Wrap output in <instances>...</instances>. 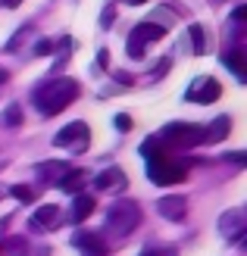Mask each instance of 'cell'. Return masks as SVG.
I'll list each match as a JSON object with an SVG mask.
<instances>
[{
	"label": "cell",
	"mask_w": 247,
	"mask_h": 256,
	"mask_svg": "<svg viewBox=\"0 0 247 256\" xmlns=\"http://www.w3.org/2000/svg\"><path fill=\"white\" fill-rule=\"evenodd\" d=\"M141 156H147V175H150V182L160 184V188L181 184L188 178L185 162H175L169 153H163V147H160L157 138H150L147 144H141Z\"/></svg>",
	"instance_id": "obj_1"
},
{
	"label": "cell",
	"mask_w": 247,
	"mask_h": 256,
	"mask_svg": "<svg viewBox=\"0 0 247 256\" xmlns=\"http://www.w3.org/2000/svg\"><path fill=\"white\" fill-rule=\"evenodd\" d=\"M75 97H79V82L75 78H57V82H47L41 91L35 94V106L50 119V116H57V112L66 110Z\"/></svg>",
	"instance_id": "obj_2"
},
{
	"label": "cell",
	"mask_w": 247,
	"mask_h": 256,
	"mask_svg": "<svg viewBox=\"0 0 247 256\" xmlns=\"http://www.w3.org/2000/svg\"><path fill=\"white\" fill-rule=\"evenodd\" d=\"M141 225V206L135 200H116L107 210V234L113 238H128Z\"/></svg>",
	"instance_id": "obj_3"
},
{
	"label": "cell",
	"mask_w": 247,
	"mask_h": 256,
	"mask_svg": "<svg viewBox=\"0 0 247 256\" xmlns=\"http://www.w3.org/2000/svg\"><path fill=\"white\" fill-rule=\"evenodd\" d=\"M160 147H172V150H191L203 144V128L200 125H191V122H172L163 128V134L157 138Z\"/></svg>",
	"instance_id": "obj_4"
},
{
	"label": "cell",
	"mask_w": 247,
	"mask_h": 256,
	"mask_svg": "<svg viewBox=\"0 0 247 256\" xmlns=\"http://www.w3.org/2000/svg\"><path fill=\"white\" fill-rule=\"evenodd\" d=\"M54 144L57 147H72L75 153L88 150V125L85 122H72L66 128H60V132L54 134Z\"/></svg>",
	"instance_id": "obj_5"
},
{
	"label": "cell",
	"mask_w": 247,
	"mask_h": 256,
	"mask_svg": "<svg viewBox=\"0 0 247 256\" xmlns=\"http://www.w3.org/2000/svg\"><path fill=\"white\" fill-rule=\"evenodd\" d=\"M185 97L191 100V104H216V100L222 97V84H219L216 78H197Z\"/></svg>",
	"instance_id": "obj_6"
},
{
	"label": "cell",
	"mask_w": 247,
	"mask_h": 256,
	"mask_svg": "<svg viewBox=\"0 0 247 256\" xmlns=\"http://www.w3.org/2000/svg\"><path fill=\"white\" fill-rule=\"evenodd\" d=\"M157 210L163 219L169 222H185V216H188V200L181 197V194H169V197H160L157 200Z\"/></svg>",
	"instance_id": "obj_7"
},
{
	"label": "cell",
	"mask_w": 247,
	"mask_h": 256,
	"mask_svg": "<svg viewBox=\"0 0 247 256\" xmlns=\"http://www.w3.org/2000/svg\"><path fill=\"white\" fill-rule=\"evenodd\" d=\"M128 188V178L122 169H116V166H110V169H103L97 178H94V190H125Z\"/></svg>",
	"instance_id": "obj_8"
},
{
	"label": "cell",
	"mask_w": 247,
	"mask_h": 256,
	"mask_svg": "<svg viewBox=\"0 0 247 256\" xmlns=\"http://www.w3.org/2000/svg\"><path fill=\"white\" fill-rule=\"evenodd\" d=\"M244 225H247L244 212L241 210H231V212H225L222 219H219V232H222L225 238H231V240H241L244 238Z\"/></svg>",
	"instance_id": "obj_9"
},
{
	"label": "cell",
	"mask_w": 247,
	"mask_h": 256,
	"mask_svg": "<svg viewBox=\"0 0 247 256\" xmlns=\"http://www.w3.org/2000/svg\"><path fill=\"white\" fill-rule=\"evenodd\" d=\"M163 34H166V28H160V25H153V22H138L135 28H132V38H128V41L147 47V44H153V41H163Z\"/></svg>",
	"instance_id": "obj_10"
},
{
	"label": "cell",
	"mask_w": 247,
	"mask_h": 256,
	"mask_svg": "<svg viewBox=\"0 0 247 256\" xmlns=\"http://www.w3.org/2000/svg\"><path fill=\"white\" fill-rule=\"evenodd\" d=\"M75 247L82 250V256H107V240H103V234H94V232L79 234Z\"/></svg>",
	"instance_id": "obj_11"
},
{
	"label": "cell",
	"mask_w": 247,
	"mask_h": 256,
	"mask_svg": "<svg viewBox=\"0 0 247 256\" xmlns=\"http://www.w3.org/2000/svg\"><path fill=\"white\" fill-rule=\"evenodd\" d=\"M228 132H231V119L219 116V119H213L203 128V144H222V140L228 138Z\"/></svg>",
	"instance_id": "obj_12"
},
{
	"label": "cell",
	"mask_w": 247,
	"mask_h": 256,
	"mask_svg": "<svg viewBox=\"0 0 247 256\" xmlns=\"http://www.w3.org/2000/svg\"><path fill=\"white\" fill-rule=\"evenodd\" d=\"M57 225H60V206H54V203H44V206L35 210L32 228H57Z\"/></svg>",
	"instance_id": "obj_13"
},
{
	"label": "cell",
	"mask_w": 247,
	"mask_h": 256,
	"mask_svg": "<svg viewBox=\"0 0 247 256\" xmlns=\"http://www.w3.org/2000/svg\"><path fill=\"white\" fill-rule=\"evenodd\" d=\"M69 169H72V166L50 160V162H41V169H38V175H41L44 182H54V184H60L63 178H66V172H69Z\"/></svg>",
	"instance_id": "obj_14"
},
{
	"label": "cell",
	"mask_w": 247,
	"mask_h": 256,
	"mask_svg": "<svg viewBox=\"0 0 247 256\" xmlns=\"http://www.w3.org/2000/svg\"><path fill=\"white\" fill-rule=\"evenodd\" d=\"M97 210V203L91 194H75V203H72V222H85L91 212Z\"/></svg>",
	"instance_id": "obj_15"
},
{
	"label": "cell",
	"mask_w": 247,
	"mask_h": 256,
	"mask_svg": "<svg viewBox=\"0 0 247 256\" xmlns=\"http://www.w3.org/2000/svg\"><path fill=\"white\" fill-rule=\"evenodd\" d=\"M225 66L238 75V78H244L247 75V54L244 50H231V54H225Z\"/></svg>",
	"instance_id": "obj_16"
},
{
	"label": "cell",
	"mask_w": 247,
	"mask_h": 256,
	"mask_svg": "<svg viewBox=\"0 0 247 256\" xmlns=\"http://www.w3.org/2000/svg\"><path fill=\"white\" fill-rule=\"evenodd\" d=\"M82 182H85V172H82V169H69L66 178L60 182V188L66 190V194H72V190H79V188H82Z\"/></svg>",
	"instance_id": "obj_17"
},
{
	"label": "cell",
	"mask_w": 247,
	"mask_h": 256,
	"mask_svg": "<svg viewBox=\"0 0 247 256\" xmlns=\"http://www.w3.org/2000/svg\"><path fill=\"white\" fill-rule=\"evenodd\" d=\"M188 34H191V47H194V54H203V50H206V34H203V28H200V25H191Z\"/></svg>",
	"instance_id": "obj_18"
},
{
	"label": "cell",
	"mask_w": 247,
	"mask_h": 256,
	"mask_svg": "<svg viewBox=\"0 0 247 256\" xmlns=\"http://www.w3.org/2000/svg\"><path fill=\"white\" fill-rule=\"evenodd\" d=\"M19 122H22V106H19V104H10V106L4 110V125L16 128Z\"/></svg>",
	"instance_id": "obj_19"
},
{
	"label": "cell",
	"mask_w": 247,
	"mask_h": 256,
	"mask_svg": "<svg viewBox=\"0 0 247 256\" xmlns=\"http://www.w3.org/2000/svg\"><path fill=\"white\" fill-rule=\"evenodd\" d=\"M10 194L16 197L19 203H32V200H35V190H32L29 184H16V188H10Z\"/></svg>",
	"instance_id": "obj_20"
},
{
	"label": "cell",
	"mask_w": 247,
	"mask_h": 256,
	"mask_svg": "<svg viewBox=\"0 0 247 256\" xmlns=\"http://www.w3.org/2000/svg\"><path fill=\"white\" fill-rule=\"evenodd\" d=\"M25 250H29V244H25L22 238H10L7 240V253L10 256H25Z\"/></svg>",
	"instance_id": "obj_21"
},
{
	"label": "cell",
	"mask_w": 247,
	"mask_h": 256,
	"mask_svg": "<svg viewBox=\"0 0 247 256\" xmlns=\"http://www.w3.org/2000/svg\"><path fill=\"white\" fill-rule=\"evenodd\" d=\"M153 25H160V28H166V25H172L175 22V16H169V10L166 6H160L157 12H153V19H150Z\"/></svg>",
	"instance_id": "obj_22"
},
{
	"label": "cell",
	"mask_w": 247,
	"mask_h": 256,
	"mask_svg": "<svg viewBox=\"0 0 247 256\" xmlns=\"http://www.w3.org/2000/svg\"><path fill=\"white\" fill-rule=\"evenodd\" d=\"M128 56H132V60H141V56H144V47H141V44H135V41H128Z\"/></svg>",
	"instance_id": "obj_23"
},
{
	"label": "cell",
	"mask_w": 247,
	"mask_h": 256,
	"mask_svg": "<svg viewBox=\"0 0 247 256\" xmlns=\"http://www.w3.org/2000/svg\"><path fill=\"white\" fill-rule=\"evenodd\" d=\"M144 256H178L175 247H157V250H147Z\"/></svg>",
	"instance_id": "obj_24"
},
{
	"label": "cell",
	"mask_w": 247,
	"mask_h": 256,
	"mask_svg": "<svg viewBox=\"0 0 247 256\" xmlns=\"http://www.w3.org/2000/svg\"><path fill=\"white\" fill-rule=\"evenodd\" d=\"M113 19H116V10H113V6H107V10H103V19H100V25H103V28H110V25H113Z\"/></svg>",
	"instance_id": "obj_25"
},
{
	"label": "cell",
	"mask_w": 247,
	"mask_h": 256,
	"mask_svg": "<svg viewBox=\"0 0 247 256\" xmlns=\"http://www.w3.org/2000/svg\"><path fill=\"white\" fill-rule=\"evenodd\" d=\"M35 54H38V56H44V54H54V41H41V44L35 47Z\"/></svg>",
	"instance_id": "obj_26"
},
{
	"label": "cell",
	"mask_w": 247,
	"mask_h": 256,
	"mask_svg": "<svg viewBox=\"0 0 247 256\" xmlns=\"http://www.w3.org/2000/svg\"><path fill=\"white\" fill-rule=\"evenodd\" d=\"M116 128H119V132H128V128H132V119H128L125 112H122V116H116Z\"/></svg>",
	"instance_id": "obj_27"
},
{
	"label": "cell",
	"mask_w": 247,
	"mask_h": 256,
	"mask_svg": "<svg viewBox=\"0 0 247 256\" xmlns=\"http://www.w3.org/2000/svg\"><path fill=\"white\" fill-rule=\"evenodd\" d=\"M231 19H235V22H244V19H247V6H235V12H231Z\"/></svg>",
	"instance_id": "obj_28"
},
{
	"label": "cell",
	"mask_w": 247,
	"mask_h": 256,
	"mask_svg": "<svg viewBox=\"0 0 247 256\" xmlns=\"http://www.w3.org/2000/svg\"><path fill=\"white\" fill-rule=\"evenodd\" d=\"M107 62H110V54H107V50H100V54H97V66L107 69Z\"/></svg>",
	"instance_id": "obj_29"
},
{
	"label": "cell",
	"mask_w": 247,
	"mask_h": 256,
	"mask_svg": "<svg viewBox=\"0 0 247 256\" xmlns=\"http://www.w3.org/2000/svg\"><path fill=\"white\" fill-rule=\"evenodd\" d=\"M225 160H231V162H238V166H244V162H247V156H244V153H228Z\"/></svg>",
	"instance_id": "obj_30"
},
{
	"label": "cell",
	"mask_w": 247,
	"mask_h": 256,
	"mask_svg": "<svg viewBox=\"0 0 247 256\" xmlns=\"http://www.w3.org/2000/svg\"><path fill=\"white\" fill-rule=\"evenodd\" d=\"M125 6H141V4H147V0H122Z\"/></svg>",
	"instance_id": "obj_31"
},
{
	"label": "cell",
	"mask_w": 247,
	"mask_h": 256,
	"mask_svg": "<svg viewBox=\"0 0 247 256\" xmlns=\"http://www.w3.org/2000/svg\"><path fill=\"white\" fill-rule=\"evenodd\" d=\"M0 4H7V6H16V0H0Z\"/></svg>",
	"instance_id": "obj_32"
},
{
	"label": "cell",
	"mask_w": 247,
	"mask_h": 256,
	"mask_svg": "<svg viewBox=\"0 0 247 256\" xmlns=\"http://www.w3.org/2000/svg\"><path fill=\"white\" fill-rule=\"evenodd\" d=\"M0 253H4V247H0Z\"/></svg>",
	"instance_id": "obj_33"
}]
</instances>
